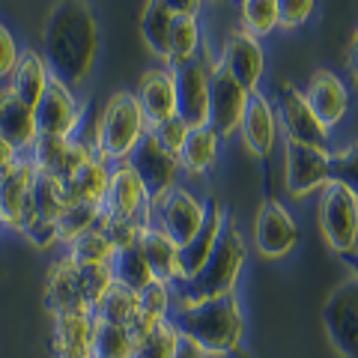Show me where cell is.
<instances>
[{"instance_id": "obj_1", "label": "cell", "mask_w": 358, "mask_h": 358, "mask_svg": "<svg viewBox=\"0 0 358 358\" xmlns=\"http://www.w3.org/2000/svg\"><path fill=\"white\" fill-rule=\"evenodd\" d=\"M99 21L93 9L81 0H66L57 3L45 18L39 54L48 63L54 78L69 84L75 93L93 78L99 63Z\"/></svg>"}, {"instance_id": "obj_2", "label": "cell", "mask_w": 358, "mask_h": 358, "mask_svg": "<svg viewBox=\"0 0 358 358\" xmlns=\"http://www.w3.org/2000/svg\"><path fill=\"white\" fill-rule=\"evenodd\" d=\"M171 322L179 338L194 343L206 358H230L242 352L245 331H248L239 293L200 301V305H176Z\"/></svg>"}, {"instance_id": "obj_3", "label": "cell", "mask_w": 358, "mask_h": 358, "mask_svg": "<svg viewBox=\"0 0 358 358\" xmlns=\"http://www.w3.org/2000/svg\"><path fill=\"white\" fill-rule=\"evenodd\" d=\"M248 236H245L242 224L230 215L227 227H224L215 254L209 257L203 272L192 278L188 284H179L176 289V305H200V301H215L224 296L239 293V281L248 263Z\"/></svg>"}, {"instance_id": "obj_4", "label": "cell", "mask_w": 358, "mask_h": 358, "mask_svg": "<svg viewBox=\"0 0 358 358\" xmlns=\"http://www.w3.org/2000/svg\"><path fill=\"white\" fill-rule=\"evenodd\" d=\"M87 134L105 162H129L131 152L141 147V141L150 134V122L143 117L134 90H114L99 108L96 120L87 126Z\"/></svg>"}, {"instance_id": "obj_5", "label": "cell", "mask_w": 358, "mask_h": 358, "mask_svg": "<svg viewBox=\"0 0 358 358\" xmlns=\"http://www.w3.org/2000/svg\"><path fill=\"white\" fill-rule=\"evenodd\" d=\"M317 227L334 257L358 248V197L341 185H326L317 194Z\"/></svg>"}, {"instance_id": "obj_6", "label": "cell", "mask_w": 358, "mask_h": 358, "mask_svg": "<svg viewBox=\"0 0 358 358\" xmlns=\"http://www.w3.org/2000/svg\"><path fill=\"white\" fill-rule=\"evenodd\" d=\"M209 212V197H200L188 185L179 182L173 192H167L164 197L152 200L150 206V227L162 230L167 239H173L179 248L185 242L194 239V233L203 227Z\"/></svg>"}, {"instance_id": "obj_7", "label": "cell", "mask_w": 358, "mask_h": 358, "mask_svg": "<svg viewBox=\"0 0 358 358\" xmlns=\"http://www.w3.org/2000/svg\"><path fill=\"white\" fill-rule=\"evenodd\" d=\"M275 117L281 143H301V147H331V129H326L301 96V87L281 81L275 96Z\"/></svg>"}, {"instance_id": "obj_8", "label": "cell", "mask_w": 358, "mask_h": 358, "mask_svg": "<svg viewBox=\"0 0 358 358\" xmlns=\"http://www.w3.org/2000/svg\"><path fill=\"white\" fill-rule=\"evenodd\" d=\"M87 126V108L78 93L63 84L60 78H51L42 102L36 105V129L39 138H63L72 141Z\"/></svg>"}, {"instance_id": "obj_9", "label": "cell", "mask_w": 358, "mask_h": 358, "mask_svg": "<svg viewBox=\"0 0 358 358\" xmlns=\"http://www.w3.org/2000/svg\"><path fill=\"white\" fill-rule=\"evenodd\" d=\"M218 66L227 75H233L236 81L248 90V93H260L263 78H266V48L263 39L245 33L239 24L224 33V39L215 51Z\"/></svg>"}, {"instance_id": "obj_10", "label": "cell", "mask_w": 358, "mask_h": 358, "mask_svg": "<svg viewBox=\"0 0 358 358\" xmlns=\"http://www.w3.org/2000/svg\"><path fill=\"white\" fill-rule=\"evenodd\" d=\"M251 236H254V251L263 260H284V257L296 251L301 230L293 218V212L287 209V203H281L278 197H268L257 209Z\"/></svg>"}, {"instance_id": "obj_11", "label": "cell", "mask_w": 358, "mask_h": 358, "mask_svg": "<svg viewBox=\"0 0 358 358\" xmlns=\"http://www.w3.org/2000/svg\"><path fill=\"white\" fill-rule=\"evenodd\" d=\"M215 66V51H200V57L173 69L176 78V117L192 129L209 126V78Z\"/></svg>"}, {"instance_id": "obj_12", "label": "cell", "mask_w": 358, "mask_h": 358, "mask_svg": "<svg viewBox=\"0 0 358 358\" xmlns=\"http://www.w3.org/2000/svg\"><path fill=\"white\" fill-rule=\"evenodd\" d=\"M329 150L331 147H301L281 143L284 152V188L293 200L317 197L329 182Z\"/></svg>"}, {"instance_id": "obj_13", "label": "cell", "mask_w": 358, "mask_h": 358, "mask_svg": "<svg viewBox=\"0 0 358 358\" xmlns=\"http://www.w3.org/2000/svg\"><path fill=\"white\" fill-rule=\"evenodd\" d=\"M248 99H251L248 90H245L233 75L224 72L215 60L212 78H209V129L218 131L221 141H230L239 134Z\"/></svg>"}, {"instance_id": "obj_14", "label": "cell", "mask_w": 358, "mask_h": 358, "mask_svg": "<svg viewBox=\"0 0 358 358\" xmlns=\"http://www.w3.org/2000/svg\"><path fill=\"white\" fill-rule=\"evenodd\" d=\"M322 326L334 352L343 358H358V284L352 278L334 287L322 308Z\"/></svg>"}, {"instance_id": "obj_15", "label": "cell", "mask_w": 358, "mask_h": 358, "mask_svg": "<svg viewBox=\"0 0 358 358\" xmlns=\"http://www.w3.org/2000/svg\"><path fill=\"white\" fill-rule=\"evenodd\" d=\"M33 188H36V167L33 162L21 159L15 171L0 176V221L6 224L9 233H18L36 221V200H33Z\"/></svg>"}, {"instance_id": "obj_16", "label": "cell", "mask_w": 358, "mask_h": 358, "mask_svg": "<svg viewBox=\"0 0 358 358\" xmlns=\"http://www.w3.org/2000/svg\"><path fill=\"white\" fill-rule=\"evenodd\" d=\"M230 221V209L221 203V200L209 197V212H206V221L203 227L194 233L192 242H185L182 248H179V263H176V287L179 284H188L192 278H197L203 272V266L209 263V257L215 254L218 248V239L224 227H227Z\"/></svg>"}, {"instance_id": "obj_17", "label": "cell", "mask_w": 358, "mask_h": 358, "mask_svg": "<svg viewBox=\"0 0 358 358\" xmlns=\"http://www.w3.org/2000/svg\"><path fill=\"white\" fill-rule=\"evenodd\" d=\"M301 96H305V102L310 105L313 114H317V120L331 131L346 120L350 105H352V96H350L346 81L338 72L326 69V66L310 72V78L301 84Z\"/></svg>"}, {"instance_id": "obj_18", "label": "cell", "mask_w": 358, "mask_h": 358, "mask_svg": "<svg viewBox=\"0 0 358 358\" xmlns=\"http://www.w3.org/2000/svg\"><path fill=\"white\" fill-rule=\"evenodd\" d=\"M42 299H45V310H48L51 317L69 313V310H93V305H90V299H87V289H84L81 268L66 260L63 254L54 257L48 268H45Z\"/></svg>"}, {"instance_id": "obj_19", "label": "cell", "mask_w": 358, "mask_h": 358, "mask_svg": "<svg viewBox=\"0 0 358 358\" xmlns=\"http://www.w3.org/2000/svg\"><path fill=\"white\" fill-rule=\"evenodd\" d=\"M131 171L141 176L143 188L150 192L152 200L164 197L167 192H173V188L182 182V167H179V159L176 155H171L159 141L152 138V134H147V138L141 141V147L131 152Z\"/></svg>"}, {"instance_id": "obj_20", "label": "cell", "mask_w": 358, "mask_h": 358, "mask_svg": "<svg viewBox=\"0 0 358 358\" xmlns=\"http://www.w3.org/2000/svg\"><path fill=\"white\" fill-rule=\"evenodd\" d=\"M150 206H152V197L143 188L141 176L131 171V164L122 162L110 167V182H108L102 212L120 215V218H138L150 227Z\"/></svg>"}, {"instance_id": "obj_21", "label": "cell", "mask_w": 358, "mask_h": 358, "mask_svg": "<svg viewBox=\"0 0 358 358\" xmlns=\"http://www.w3.org/2000/svg\"><path fill=\"white\" fill-rule=\"evenodd\" d=\"M236 138L242 141L245 152H251L254 159H268V155L275 152L278 143H281V131H278V117H275V102L263 93V90L260 93H251Z\"/></svg>"}, {"instance_id": "obj_22", "label": "cell", "mask_w": 358, "mask_h": 358, "mask_svg": "<svg viewBox=\"0 0 358 358\" xmlns=\"http://www.w3.org/2000/svg\"><path fill=\"white\" fill-rule=\"evenodd\" d=\"M134 96L143 108L150 129L159 122L176 117V78L167 63H152L150 69H143L138 84H134Z\"/></svg>"}, {"instance_id": "obj_23", "label": "cell", "mask_w": 358, "mask_h": 358, "mask_svg": "<svg viewBox=\"0 0 358 358\" xmlns=\"http://www.w3.org/2000/svg\"><path fill=\"white\" fill-rule=\"evenodd\" d=\"M93 310H69L51 317V355L54 358H93Z\"/></svg>"}, {"instance_id": "obj_24", "label": "cell", "mask_w": 358, "mask_h": 358, "mask_svg": "<svg viewBox=\"0 0 358 358\" xmlns=\"http://www.w3.org/2000/svg\"><path fill=\"white\" fill-rule=\"evenodd\" d=\"M0 138L21 155H27L39 138L36 110L21 102L9 87H0Z\"/></svg>"}, {"instance_id": "obj_25", "label": "cell", "mask_w": 358, "mask_h": 358, "mask_svg": "<svg viewBox=\"0 0 358 358\" xmlns=\"http://www.w3.org/2000/svg\"><path fill=\"white\" fill-rule=\"evenodd\" d=\"M110 162H105L99 152H93L90 159L78 167V171L63 182V197L66 206L69 203H105L108 194V182H110Z\"/></svg>"}, {"instance_id": "obj_26", "label": "cell", "mask_w": 358, "mask_h": 358, "mask_svg": "<svg viewBox=\"0 0 358 358\" xmlns=\"http://www.w3.org/2000/svg\"><path fill=\"white\" fill-rule=\"evenodd\" d=\"M51 78L54 75L48 69V63H45V57L39 54V48H24L6 87L13 90L24 105H30L33 110H36V105L45 96V90H48V84H51Z\"/></svg>"}, {"instance_id": "obj_27", "label": "cell", "mask_w": 358, "mask_h": 358, "mask_svg": "<svg viewBox=\"0 0 358 358\" xmlns=\"http://www.w3.org/2000/svg\"><path fill=\"white\" fill-rule=\"evenodd\" d=\"M224 150V141L218 138V131H212L209 126L192 129L188 134L182 152H179V167H182V176H209L218 167Z\"/></svg>"}, {"instance_id": "obj_28", "label": "cell", "mask_w": 358, "mask_h": 358, "mask_svg": "<svg viewBox=\"0 0 358 358\" xmlns=\"http://www.w3.org/2000/svg\"><path fill=\"white\" fill-rule=\"evenodd\" d=\"M173 18H176V13H173L171 0H150V3H143V13H141V39H143L147 51L159 63H167Z\"/></svg>"}, {"instance_id": "obj_29", "label": "cell", "mask_w": 358, "mask_h": 358, "mask_svg": "<svg viewBox=\"0 0 358 358\" xmlns=\"http://www.w3.org/2000/svg\"><path fill=\"white\" fill-rule=\"evenodd\" d=\"M138 248L147 260L150 272L155 281H164V284H173L176 287V263H179V245L173 239H167L162 230L147 227L143 236L138 242Z\"/></svg>"}, {"instance_id": "obj_30", "label": "cell", "mask_w": 358, "mask_h": 358, "mask_svg": "<svg viewBox=\"0 0 358 358\" xmlns=\"http://www.w3.org/2000/svg\"><path fill=\"white\" fill-rule=\"evenodd\" d=\"M203 48V30H200V18L194 15H176L171 30V51H167V66L179 69V66L192 63L200 57Z\"/></svg>"}, {"instance_id": "obj_31", "label": "cell", "mask_w": 358, "mask_h": 358, "mask_svg": "<svg viewBox=\"0 0 358 358\" xmlns=\"http://www.w3.org/2000/svg\"><path fill=\"white\" fill-rule=\"evenodd\" d=\"M60 254L66 257L69 263H75L78 268H90V266H110V260H114V245L108 242V236L102 230H90L84 233V236H78L75 242L63 245Z\"/></svg>"}, {"instance_id": "obj_32", "label": "cell", "mask_w": 358, "mask_h": 358, "mask_svg": "<svg viewBox=\"0 0 358 358\" xmlns=\"http://www.w3.org/2000/svg\"><path fill=\"white\" fill-rule=\"evenodd\" d=\"M110 275H114V284L131 289V293H143V289L155 281L138 245L114 254V260H110Z\"/></svg>"}, {"instance_id": "obj_33", "label": "cell", "mask_w": 358, "mask_h": 358, "mask_svg": "<svg viewBox=\"0 0 358 358\" xmlns=\"http://www.w3.org/2000/svg\"><path fill=\"white\" fill-rule=\"evenodd\" d=\"M329 182L341 185L358 197V138L331 143L329 150Z\"/></svg>"}, {"instance_id": "obj_34", "label": "cell", "mask_w": 358, "mask_h": 358, "mask_svg": "<svg viewBox=\"0 0 358 358\" xmlns=\"http://www.w3.org/2000/svg\"><path fill=\"white\" fill-rule=\"evenodd\" d=\"M239 27L257 39L272 36L275 30H281L278 0H242L239 3Z\"/></svg>"}, {"instance_id": "obj_35", "label": "cell", "mask_w": 358, "mask_h": 358, "mask_svg": "<svg viewBox=\"0 0 358 358\" xmlns=\"http://www.w3.org/2000/svg\"><path fill=\"white\" fill-rule=\"evenodd\" d=\"M134 343L126 326L96 317L93 326V358H131Z\"/></svg>"}, {"instance_id": "obj_36", "label": "cell", "mask_w": 358, "mask_h": 358, "mask_svg": "<svg viewBox=\"0 0 358 358\" xmlns=\"http://www.w3.org/2000/svg\"><path fill=\"white\" fill-rule=\"evenodd\" d=\"M138 313H141V296L120 284L110 287L102 296V301L96 305V317L117 322V326H131V320L138 317Z\"/></svg>"}, {"instance_id": "obj_37", "label": "cell", "mask_w": 358, "mask_h": 358, "mask_svg": "<svg viewBox=\"0 0 358 358\" xmlns=\"http://www.w3.org/2000/svg\"><path fill=\"white\" fill-rule=\"evenodd\" d=\"M99 221H102V206L96 203H69L63 206L60 218H57V227H60V242L69 245L84 233L96 230Z\"/></svg>"}, {"instance_id": "obj_38", "label": "cell", "mask_w": 358, "mask_h": 358, "mask_svg": "<svg viewBox=\"0 0 358 358\" xmlns=\"http://www.w3.org/2000/svg\"><path fill=\"white\" fill-rule=\"evenodd\" d=\"M99 230H102L108 236V242L114 245V251H122V248H134V245L141 242L147 224L138 221V218H120V215H108V212H102Z\"/></svg>"}, {"instance_id": "obj_39", "label": "cell", "mask_w": 358, "mask_h": 358, "mask_svg": "<svg viewBox=\"0 0 358 358\" xmlns=\"http://www.w3.org/2000/svg\"><path fill=\"white\" fill-rule=\"evenodd\" d=\"M179 331L173 329V322H159L150 338H143L138 346H134L131 358H176V350H179Z\"/></svg>"}, {"instance_id": "obj_40", "label": "cell", "mask_w": 358, "mask_h": 358, "mask_svg": "<svg viewBox=\"0 0 358 358\" xmlns=\"http://www.w3.org/2000/svg\"><path fill=\"white\" fill-rule=\"evenodd\" d=\"M141 296V310L152 320H171L173 310H176V289L173 284H164V281H152Z\"/></svg>"}, {"instance_id": "obj_41", "label": "cell", "mask_w": 358, "mask_h": 358, "mask_svg": "<svg viewBox=\"0 0 358 358\" xmlns=\"http://www.w3.org/2000/svg\"><path fill=\"white\" fill-rule=\"evenodd\" d=\"M21 239H24L30 248H36L42 254H51V251H60L63 242H60V227L54 218H36L30 221L24 230H21Z\"/></svg>"}, {"instance_id": "obj_42", "label": "cell", "mask_w": 358, "mask_h": 358, "mask_svg": "<svg viewBox=\"0 0 358 358\" xmlns=\"http://www.w3.org/2000/svg\"><path fill=\"white\" fill-rule=\"evenodd\" d=\"M150 134L162 143V147H164L167 152L176 155V159H179V152H182L185 141H188V134H192V126H188L185 120H179V117H171V120L159 122V126H152V129H150Z\"/></svg>"}, {"instance_id": "obj_43", "label": "cell", "mask_w": 358, "mask_h": 358, "mask_svg": "<svg viewBox=\"0 0 358 358\" xmlns=\"http://www.w3.org/2000/svg\"><path fill=\"white\" fill-rule=\"evenodd\" d=\"M21 51H24V45H21L15 33L0 21V87L9 84V78H13L15 66L21 60Z\"/></svg>"}, {"instance_id": "obj_44", "label": "cell", "mask_w": 358, "mask_h": 358, "mask_svg": "<svg viewBox=\"0 0 358 358\" xmlns=\"http://www.w3.org/2000/svg\"><path fill=\"white\" fill-rule=\"evenodd\" d=\"M278 13H281V30L296 33L313 18L317 3L313 0H278Z\"/></svg>"}, {"instance_id": "obj_45", "label": "cell", "mask_w": 358, "mask_h": 358, "mask_svg": "<svg viewBox=\"0 0 358 358\" xmlns=\"http://www.w3.org/2000/svg\"><path fill=\"white\" fill-rule=\"evenodd\" d=\"M84 275V289H87V299L90 305H96L102 301V296L108 293L110 287H114V275H110V266H90V268H81Z\"/></svg>"}, {"instance_id": "obj_46", "label": "cell", "mask_w": 358, "mask_h": 358, "mask_svg": "<svg viewBox=\"0 0 358 358\" xmlns=\"http://www.w3.org/2000/svg\"><path fill=\"white\" fill-rule=\"evenodd\" d=\"M21 159H24V155H21L15 147H9V143L0 138V176H6L9 171H15Z\"/></svg>"}, {"instance_id": "obj_47", "label": "cell", "mask_w": 358, "mask_h": 358, "mask_svg": "<svg viewBox=\"0 0 358 358\" xmlns=\"http://www.w3.org/2000/svg\"><path fill=\"white\" fill-rule=\"evenodd\" d=\"M346 69H350V78L358 84V27L352 30L350 45H346Z\"/></svg>"}, {"instance_id": "obj_48", "label": "cell", "mask_w": 358, "mask_h": 358, "mask_svg": "<svg viewBox=\"0 0 358 358\" xmlns=\"http://www.w3.org/2000/svg\"><path fill=\"white\" fill-rule=\"evenodd\" d=\"M171 6H173L176 15H194V18H200V13H203V3H200V0H192V3H185V0H171Z\"/></svg>"}, {"instance_id": "obj_49", "label": "cell", "mask_w": 358, "mask_h": 358, "mask_svg": "<svg viewBox=\"0 0 358 358\" xmlns=\"http://www.w3.org/2000/svg\"><path fill=\"white\" fill-rule=\"evenodd\" d=\"M341 263H343V268L350 272V278L358 284V248L352 251V254H346V257H341Z\"/></svg>"}, {"instance_id": "obj_50", "label": "cell", "mask_w": 358, "mask_h": 358, "mask_svg": "<svg viewBox=\"0 0 358 358\" xmlns=\"http://www.w3.org/2000/svg\"><path fill=\"white\" fill-rule=\"evenodd\" d=\"M176 358H206L203 352L197 350L194 343H188V341H179V350H176Z\"/></svg>"}, {"instance_id": "obj_51", "label": "cell", "mask_w": 358, "mask_h": 358, "mask_svg": "<svg viewBox=\"0 0 358 358\" xmlns=\"http://www.w3.org/2000/svg\"><path fill=\"white\" fill-rule=\"evenodd\" d=\"M3 233H6V224H3V221H0V236H3Z\"/></svg>"}]
</instances>
